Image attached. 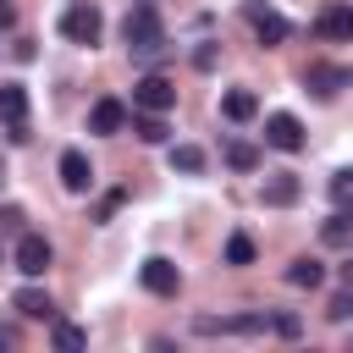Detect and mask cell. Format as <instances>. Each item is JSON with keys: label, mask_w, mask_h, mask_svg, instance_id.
Masks as SVG:
<instances>
[{"label": "cell", "mask_w": 353, "mask_h": 353, "mask_svg": "<svg viewBox=\"0 0 353 353\" xmlns=\"http://www.w3.org/2000/svg\"><path fill=\"white\" fill-rule=\"evenodd\" d=\"M121 39H127V50H132L138 61H154V55L165 50L160 6H154V0H132V11H127V22H121Z\"/></svg>", "instance_id": "obj_1"}, {"label": "cell", "mask_w": 353, "mask_h": 353, "mask_svg": "<svg viewBox=\"0 0 353 353\" xmlns=\"http://www.w3.org/2000/svg\"><path fill=\"white\" fill-rule=\"evenodd\" d=\"M61 33H66L72 44H99V33H105L99 6H94V0H72V6L61 11Z\"/></svg>", "instance_id": "obj_2"}, {"label": "cell", "mask_w": 353, "mask_h": 353, "mask_svg": "<svg viewBox=\"0 0 353 353\" xmlns=\"http://www.w3.org/2000/svg\"><path fill=\"white\" fill-rule=\"evenodd\" d=\"M243 17H248V28H254L259 44H287V39H292V22H287L281 11H270V6H259V0H248Z\"/></svg>", "instance_id": "obj_3"}, {"label": "cell", "mask_w": 353, "mask_h": 353, "mask_svg": "<svg viewBox=\"0 0 353 353\" xmlns=\"http://www.w3.org/2000/svg\"><path fill=\"white\" fill-rule=\"evenodd\" d=\"M0 121H6L11 143H28V88L22 83H0Z\"/></svg>", "instance_id": "obj_4"}, {"label": "cell", "mask_w": 353, "mask_h": 353, "mask_svg": "<svg viewBox=\"0 0 353 353\" xmlns=\"http://www.w3.org/2000/svg\"><path fill=\"white\" fill-rule=\"evenodd\" d=\"M303 88H314L320 99H331V94H342V88H353V66H331V61H309V66H303Z\"/></svg>", "instance_id": "obj_5"}, {"label": "cell", "mask_w": 353, "mask_h": 353, "mask_svg": "<svg viewBox=\"0 0 353 353\" xmlns=\"http://www.w3.org/2000/svg\"><path fill=\"white\" fill-rule=\"evenodd\" d=\"M132 105H138V110H160V116H165V110L176 105V83H171V77H160V72H149V77H138V83H132Z\"/></svg>", "instance_id": "obj_6"}, {"label": "cell", "mask_w": 353, "mask_h": 353, "mask_svg": "<svg viewBox=\"0 0 353 353\" xmlns=\"http://www.w3.org/2000/svg\"><path fill=\"white\" fill-rule=\"evenodd\" d=\"M265 143H270V149H281V154H298V149H303V121H298L292 110L265 116Z\"/></svg>", "instance_id": "obj_7"}, {"label": "cell", "mask_w": 353, "mask_h": 353, "mask_svg": "<svg viewBox=\"0 0 353 353\" xmlns=\"http://www.w3.org/2000/svg\"><path fill=\"white\" fill-rule=\"evenodd\" d=\"M138 276H143V287H149L154 298H176V292H182V270H176L171 259H160V254H154V259H143V270H138Z\"/></svg>", "instance_id": "obj_8"}, {"label": "cell", "mask_w": 353, "mask_h": 353, "mask_svg": "<svg viewBox=\"0 0 353 353\" xmlns=\"http://www.w3.org/2000/svg\"><path fill=\"white\" fill-rule=\"evenodd\" d=\"M314 33H320V39H336V44H353V6H342V0L320 6V17H314Z\"/></svg>", "instance_id": "obj_9"}, {"label": "cell", "mask_w": 353, "mask_h": 353, "mask_svg": "<svg viewBox=\"0 0 353 353\" xmlns=\"http://www.w3.org/2000/svg\"><path fill=\"white\" fill-rule=\"evenodd\" d=\"M11 259H17V270H22V276H44V270H50V243H44L39 232H22Z\"/></svg>", "instance_id": "obj_10"}, {"label": "cell", "mask_w": 353, "mask_h": 353, "mask_svg": "<svg viewBox=\"0 0 353 353\" xmlns=\"http://www.w3.org/2000/svg\"><path fill=\"white\" fill-rule=\"evenodd\" d=\"M121 127H127V105H121V99H94V110H88V132L110 138V132H121Z\"/></svg>", "instance_id": "obj_11"}, {"label": "cell", "mask_w": 353, "mask_h": 353, "mask_svg": "<svg viewBox=\"0 0 353 353\" xmlns=\"http://www.w3.org/2000/svg\"><path fill=\"white\" fill-rule=\"evenodd\" d=\"M61 182H66V193H88L94 188V165H88L83 149H66L61 154Z\"/></svg>", "instance_id": "obj_12"}, {"label": "cell", "mask_w": 353, "mask_h": 353, "mask_svg": "<svg viewBox=\"0 0 353 353\" xmlns=\"http://www.w3.org/2000/svg\"><path fill=\"white\" fill-rule=\"evenodd\" d=\"M11 309H17L22 320H44V325H55V303H50V292H39V287H17Z\"/></svg>", "instance_id": "obj_13"}, {"label": "cell", "mask_w": 353, "mask_h": 353, "mask_svg": "<svg viewBox=\"0 0 353 353\" xmlns=\"http://www.w3.org/2000/svg\"><path fill=\"white\" fill-rule=\"evenodd\" d=\"M298 193H303V182H298L292 171H276V176H265V204H270V210H287V204H298Z\"/></svg>", "instance_id": "obj_14"}, {"label": "cell", "mask_w": 353, "mask_h": 353, "mask_svg": "<svg viewBox=\"0 0 353 353\" xmlns=\"http://www.w3.org/2000/svg\"><path fill=\"white\" fill-rule=\"evenodd\" d=\"M221 116H226V121H254V116H259L254 88H226V94H221Z\"/></svg>", "instance_id": "obj_15"}, {"label": "cell", "mask_w": 353, "mask_h": 353, "mask_svg": "<svg viewBox=\"0 0 353 353\" xmlns=\"http://www.w3.org/2000/svg\"><path fill=\"white\" fill-rule=\"evenodd\" d=\"M320 237L331 243V248H342V243H353V204H336L325 221H320Z\"/></svg>", "instance_id": "obj_16"}, {"label": "cell", "mask_w": 353, "mask_h": 353, "mask_svg": "<svg viewBox=\"0 0 353 353\" xmlns=\"http://www.w3.org/2000/svg\"><path fill=\"white\" fill-rule=\"evenodd\" d=\"M320 281H325V265H320V259L303 254V259L287 265V287H320Z\"/></svg>", "instance_id": "obj_17"}, {"label": "cell", "mask_w": 353, "mask_h": 353, "mask_svg": "<svg viewBox=\"0 0 353 353\" xmlns=\"http://www.w3.org/2000/svg\"><path fill=\"white\" fill-rule=\"evenodd\" d=\"M132 132H138V143H165V121H160V110H138V116H132Z\"/></svg>", "instance_id": "obj_18"}, {"label": "cell", "mask_w": 353, "mask_h": 353, "mask_svg": "<svg viewBox=\"0 0 353 353\" xmlns=\"http://www.w3.org/2000/svg\"><path fill=\"white\" fill-rule=\"evenodd\" d=\"M171 171H204V149L199 143H171Z\"/></svg>", "instance_id": "obj_19"}, {"label": "cell", "mask_w": 353, "mask_h": 353, "mask_svg": "<svg viewBox=\"0 0 353 353\" xmlns=\"http://www.w3.org/2000/svg\"><path fill=\"white\" fill-rule=\"evenodd\" d=\"M226 165H232V171H254V165H259V149H254L248 138H232V143H226Z\"/></svg>", "instance_id": "obj_20"}, {"label": "cell", "mask_w": 353, "mask_h": 353, "mask_svg": "<svg viewBox=\"0 0 353 353\" xmlns=\"http://www.w3.org/2000/svg\"><path fill=\"white\" fill-rule=\"evenodd\" d=\"M226 265H237V270L254 265V237H248V232H232V237H226Z\"/></svg>", "instance_id": "obj_21"}, {"label": "cell", "mask_w": 353, "mask_h": 353, "mask_svg": "<svg viewBox=\"0 0 353 353\" xmlns=\"http://www.w3.org/2000/svg\"><path fill=\"white\" fill-rule=\"evenodd\" d=\"M83 342H88V331H83V325H72V320H55V347H61V353H77Z\"/></svg>", "instance_id": "obj_22"}, {"label": "cell", "mask_w": 353, "mask_h": 353, "mask_svg": "<svg viewBox=\"0 0 353 353\" xmlns=\"http://www.w3.org/2000/svg\"><path fill=\"white\" fill-rule=\"evenodd\" d=\"M22 221H28V210H22V204H0V232H11V237H22V232H28Z\"/></svg>", "instance_id": "obj_23"}, {"label": "cell", "mask_w": 353, "mask_h": 353, "mask_svg": "<svg viewBox=\"0 0 353 353\" xmlns=\"http://www.w3.org/2000/svg\"><path fill=\"white\" fill-rule=\"evenodd\" d=\"M347 314H353V287H342V292L325 303V320H347Z\"/></svg>", "instance_id": "obj_24"}, {"label": "cell", "mask_w": 353, "mask_h": 353, "mask_svg": "<svg viewBox=\"0 0 353 353\" xmlns=\"http://www.w3.org/2000/svg\"><path fill=\"white\" fill-rule=\"evenodd\" d=\"M270 331H276V336H287V342H292V336H298V331H303V320H298V314H270Z\"/></svg>", "instance_id": "obj_25"}, {"label": "cell", "mask_w": 353, "mask_h": 353, "mask_svg": "<svg viewBox=\"0 0 353 353\" xmlns=\"http://www.w3.org/2000/svg\"><path fill=\"white\" fill-rule=\"evenodd\" d=\"M331 199L336 204H353V171H336L331 176Z\"/></svg>", "instance_id": "obj_26"}, {"label": "cell", "mask_w": 353, "mask_h": 353, "mask_svg": "<svg viewBox=\"0 0 353 353\" xmlns=\"http://www.w3.org/2000/svg\"><path fill=\"white\" fill-rule=\"evenodd\" d=\"M342 287H353V254L342 259Z\"/></svg>", "instance_id": "obj_27"}, {"label": "cell", "mask_w": 353, "mask_h": 353, "mask_svg": "<svg viewBox=\"0 0 353 353\" xmlns=\"http://www.w3.org/2000/svg\"><path fill=\"white\" fill-rule=\"evenodd\" d=\"M0 182H6V165H0Z\"/></svg>", "instance_id": "obj_28"}]
</instances>
